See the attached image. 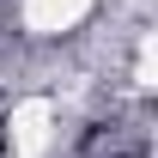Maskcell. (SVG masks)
Returning a JSON list of instances; mask_svg holds the SVG:
<instances>
[{
	"mask_svg": "<svg viewBox=\"0 0 158 158\" xmlns=\"http://www.w3.org/2000/svg\"><path fill=\"white\" fill-rule=\"evenodd\" d=\"M19 12H24V24L37 37H61V31H73L91 12V0H19Z\"/></svg>",
	"mask_w": 158,
	"mask_h": 158,
	"instance_id": "cell-2",
	"label": "cell"
},
{
	"mask_svg": "<svg viewBox=\"0 0 158 158\" xmlns=\"http://www.w3.org/2000/svg\"><path fill=\"white\" fill-rule=\"evenodd\" d=\"M49 134H55V103L49 98H24L6 110V122H0V140H6V158H37L43 146H49Z\"/></svg>",
	"mask_w": 158,
	"mask_h": 158,
	"instance_id": "cell-1",
	"label": "cell"
}]
</instances>
